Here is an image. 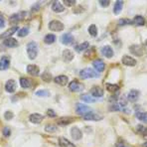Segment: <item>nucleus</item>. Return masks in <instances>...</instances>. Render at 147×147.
<instances>
[{"instance_id": "f257e3e1", "label": "nucleus", "mask_w": 147, "mask_h": 147, "mask_svg": "<svg viewBox=\"0 0 147 147\" xmlns=\"http://www.w3.org/2000/svg\"><path fill=\"white\" fill-rule=\"evenodd\" d=\"M80 77L83 79H94V78H99V73L96 70H92L90 68L84 69L83 71L80 72Z\"/></svg>"}, {"instance_id": "f03ea898", "label": "nucleus", "mask_w": 147, "mask_h": 147, "mask_svg": "<svg viewBox=\"0 0 147 147\" xmlns=\"http://www.w3.org/2000/svg\"><path fill=\"white\" fill-rule=\"evenodd\" d=\"M27 54L28 57L31 60H34L37 57V54H38V46L35 42H30L27 45Z\"/></svg>"}, {"instance_id": "7ed1b4c3", "label": "nucleus", "mask_w": 147, "mask_h": 147, "mask_svg": "<svg viewBox=\"0 0 147 147\" xmlns=\"http://www.w3.org/2000/svg\"><path fill=\"white\" fill-rule=\"evenodd\" d=\"M64 24L62 22H60L59 20H53L49 24V28L52 31H62V30H64Z\"/></svg>"}, {"instance_id": "20e7f679", "label": "nucleus", "mask_w": 147, "mask_h": 147, "mask_svg": "<svg viewBox=\"0 0 147 147\" xmlns=\"http://www.w3.org/2000/svg\"><path fill=\"white\" fill-rule=\"evenodd\" d=\"M90 111H92L90 107H86V105H81V103L77 105L76 112H77L78 114H80V115H86V113H88V112H90Z\"/></svg>"}, {"instance_id": "39448f33", "label": "nucleus", "mask_w": 147, "mask_h": 147, "mask_svg": "<svg viewBox=\"0 0 147 147\" xmlns=\"http://www.w3.org/2000/svg\"><path fill=\"white\" fill-rule=\"evenodd\" d=\"M84 119L85 120H94V121H98V120L102 119V116L99 115L98 113H94V112L90 111L88 113H86V115H84Z\"/></svg>"}, {"instance_id": "423d86ee", "label": "nucleus", "mask_w": 147, "mask_h": 147, "mask_svg": "<svg viewBox=\"0 0 147 147\" xmlns=\"http://www.w3.org/2000/svg\"><path fill=\"white\" fill-rule=\"evenodd\" d=\"M69 88L72 92H82L84 90V86L82 84H80L78 81H73L72 83H70Z\"/></svg>"}, {"instance_id": "0eeeda50", "label": "nucleus", "mask_w": 147, "mask_h": 147, "mask_svg": "<svg viewBox=\"0 0 147 147\" xmlns=\"http://www.w3.org/2000/svg\"><path fill=\"white\" fill-rule=\"evenodd\" d=\"M90 94L94 98H101L103 96V90L100 86H94V88L90 90Z\"/></svg>"}, {"instance_id": "6e6552de", "label": "nucleus", "mask_w": 147, "mask_h": 147, "mask_svg": "<svg viewBox=\"0 0 147 147\" xmlns=\"http://www.w3.org/2000/svg\"><path fill=\"white\" fill-rule=\"evenodd\" d=\"M92 66L94 67V69H96V71L98 73L103 72V70H105V63L101 61V60H94V61L92 62Z\"/></svg>"}, {"instance_id": "1a4fd4ad", "label": "nucleus", "mask_w": 147, "mask_h": 147, "mask_svg": "<svg viewBox=\"0 0 147 147\" xmlns=\"http://www.w3.org/2000/svg\"><path fill=\"white\" fill-rule=\"evenodd\" d=\"M71 136H72L73 139L80 140L83 137V133L80 130V128H78V127H73V128L71 129Z\"/></svg>"}, {"instance_id": "9d476101", "label": "nucleus", "mask_w": 147, "mask_h": 147, "mask_svg": "<svg viewBox=\"0 0 147 147\" xmlns=\"http://www.w3.org/2000/svg\"><path fill=\"white\" fill-rule=\"evenodd\" d=\"M122 64L125 65V66H128V67H133L136 65V61L133 58L129 57V56H123L122 60H121Z\"/></svg>"}, {"instance_id": "9b49d317", "label": "nucleus", "mask_w": 147, "mask_h": 147, "mask_svg": "<svg viewBox=\"0 0 147 147\" xmlns=\"http://www.w3.org/2000/svg\"><path fill=\"white\" fill-rule=\"evenodd\" d=\"M101 54H102L103 56H105V58H111L112 56H113V50L110 46H105L101 48Z\"/></svg>"}, {"instance_id": "f8f14e48", "label": "nucleus", "mask_w": 147, "mask_h": 147, "mask_svg": "<svg viewBox=\"0 0 147 147\" xmlns=\"http://www.w3.org/2000/svg\"><path fill=\"white\" fill-rule=\"evenodd\" d=\"M5 90H6V92H14L15 90H16V82H15L14 80H9V81H7V83H6V85H5Z\"/></svg>"}, {"instance_id": "ddd939ff", "label": "nucleus", "mask_w": 147, "mask_h": 147, "mask_svg": "<svg viewBox=\"0 0 147 147\" xmlns=\"http://www.w3.org/2000/svg\"><path fill=\"white\" fill-rule=\"evenodd\" d=\"M10 66V60L7 57H2L0 59V70L5 71L9 68Z\"/></svg>"}, {"instance_id": "4468645a", "label": "nucleus", "mask_w": 147, "mask_h": 147, "mask_svg": "<svg viewBox=\"0 0 147 147\" xmlns=\"http://www.w3.org/2000/svg\"><path fill=\"white\" fill-rule=\"evenodd\" d=\"M61 42L65 45H70V44H72V43H74V37L71 35L70 33H66L62 36Z\"/></svg>"}, {"instance_id": "2eb2a0df", "label": "nucleus", "mask_w": 147, "mask_h": 147, "mask_svg": "<svg viewBox=\"0 0 147 147\" xmlns=\"http://www.w3.org/2000/svg\"><path fill=\"white\" fill-rule=\"evenodd\" d=\"M139 98V92L136 90H131L127 94V98L129 101H136Z\"/></svg>"}, {"instance_id": "dca6fc26", "label": "nucleus", "mask_w": 147, "mask_h": 147, "mask_svg": "<svg viewBox=\"0 0 147 147\" xmlns=\"http://www.w3.org/2000/svg\"><path fill=\"white\" fill-rule=\"evenodd\" d=\"M27 72L29 75L31 76H38L39 73H40V70H39V68L35 65H29V66L27 67Z\"/></svg>"}, {"instance_id": "f3484780", "label": "nucleus", "mask_w": 147, "mask_h": 147, "mask_svg": "<svg viewBox=\"0 0 147 147\" xmlns=\"http://www.w3.org/2000/svg\"><path fill=\"white\" fill-rule=\"evenodd\" d=\"M29 119L32 123L38 124V123H40L43 119H44V117H43V115H41V114H39V113H33L30 115Z\"/></svg>"}, {"instance_id": "a211bd4d", "label": "nucleus", "mask_w": 147, "mask_h": 147, "mask_svg": "<svg viewBox=\"0 0 147 147\" xmlns=\"http://www.w3.org/2000/svg\"><path fill=\"white\" fill-rule=\"evenodd\" d=\"M59 144L61 147H76L75 144L72 143V141H70V140H68L65 137L59 138Z\"/></svg>"}, {"instance_id": "6ab92c4d", "label": "nucleus", "mask_w": 147, "mask_h": 147, "mask_svg": "<svg viewBox=\"0 0 147 147\" xmlns=\"http://www.w3.org/2000/svg\"><path fill=\"white\" fill-rule=\"evenodd\" d=\"M3 44L5 45L6 47H9V48H14V47H17L18 45V42L17 40H15L14 38H7L4 40Z\"/></svg>"}, {"instance_id": "aec40b11", "label": "nucleus", "mask_w": 147, "mask_h": 147, "mask_svg": "<svg viewBox=\"0 0 147 147\" xmlns=\"http://www.w3.org/2000/svg\"><path fill=\"white\" fill-rule=\"evenodd\" d=\"M130 52L133 53L136 56H142L143 55V48L139 45H135V46H131L130 47Z\"/></svg>"}, {"instance_id": "412c9836", "label": "nucleus", "mask_w": 147, "mask_h": 147, "mask_svg": "<svg viewBox=\"0 0 147 147\" xmlns=\"http://www.w3.org/2000/svg\"><path fill=\"white\" fill-rule=\"evenodd\" d=\"M52 10L56 13L63 12L64 11V6L62 5L60 1H55V2H53V4H52Z\"/></svg>"}, {"instance_id": "4be33fe9", "label": "nucleus", "mask_w": 147, "mask_h": 147, "mask_svg": "<svg viewBox=\"0 0 147 147\" xmlns=\"http://www.w3.org/2000/svg\"><path fill=\"white\" fill-rule=\"evenodd\" d=\"M54 81H55L56 84L60 86H66L68 84V78L66 76H59V77H56Z\"/></svg>"}, {"instance_id": "5701e85b", "label": "nucleus", "mask_w": 147, "mask_h": 147, "mask_svg": "<svg viewBox=\"0 0 147 147\" xmlns=\"http://www.w3.org/2000/svg\"><path fill=\"white\" fill-rule=\"evenodd\" d=\"M17 30H18V27H17V26H15V27H12L11 29H9L8 31H6L5 33L2 34V35L0 36V38H1V39H5V38L7 39V38H10V36L13 35V34H14L15 32L17 31Z\"/></svg>"}, {"instance_id": "b1692460", "label": "nucleus", "mask_w": 147, "mask_h": 147, "mask_svg": "<svg viewBox=\"0 0 147 147\" xmlns=\"http://www.w3.org/2000/svg\"><path fill=\"white\" fill-rule=\"evenodd\" d=\"M63 58H64L65 62H70L74 59V54L71 50H65L63 53Z\"/></svg>"}, {"instance_id": "393cba45", "label": "nucleus", "mask_w": 147, "mask_h": 147, "mask_svg": "<svg viewBox=\"0 0 147 147\" xmlns=\"http://www.w3.org/2000/svg\"><path fill=\"white\" fill-rule=\"evenodd\" d=\"M26 13H17V14H13L11 17H10V21L11 22H19L21 21L23 18H24Z\"/></svg>"}, {"instance_id": "a878e982", "label": "nucleus", "mask_w": 147, "mask_h": 147, "mask_svg": "<svg viewBox=\"0 0 147 147\" xmlns=\"http://www.w3.org/2000/svg\"><path fill=\"white\" fill-rule=\"evenodd\" d=\"M123 7V1H116L115 4H114V8H113V13L115 15L119 14L122 10Z\"/></svg>"}, {"instance_id": "bb28decb", "label": "nucleus", "mask_w": 147, "mask_h": 147, "mask_svg": "<svg viewBox=\"0 0 147 147\" xmlns=\"http://www.w3.org/2000/svg\"><path fill=\"white\" fill-rule=\"evenodd\" d=\"M73 121L72 118L70 117H62L61 119H58V124L59 125H62V126H64V125H68L70 124L71 122Z\"/></svg>"}, {"instance_id": "cd10ccee", "label": "nucleus", "mask_w": 147, "mask_h": 147, "mask_svg": "<svg viewBox=\"0 0 147 147\" xmlns=\"http://www.w3.org/2000/svg\"><path fill=\"white\" fill-rule=\"evenodd\" d=\"M136 117L140 121L147 123V112H137L136 113Z\"/></svg>"}, {"instance_id": "c85d7f7f", "label": "nucleus", "mask_w": 147, "mask_h": 147, "mask_svg": "<svg viewBox=\"0 0 147 147\" xmlns=\"http://www.w3.org/2000/svg\"><path fill=\"white\" fill-rule=\"evenodd\" d=\"M55 41H56V36L53 35V34H48V35L45 36L44 42L46 44H53Z\"/></svg>"}, {"instance_id": "c756f323", "label": "nucleus", "mask_w": 147, "mask_h": 147, "mask_svg": "<svg viewBox=\"0 0 147 147\" xmlns=\"http://www.w3.org/2000/svg\"><path fill=\"white\" fill-rule=\"evenodd\" d=\"M88 46H90V44H88V42H84V43H82V44L76 46L75 49H76V51H77V52H82V51H84V50L88 49Z\"/></svg>"}, {"instance_id": "7c9ffc66", "label": "nucleus", "mask_w": 147, "mask_h": 147, "mask_svg": "<svg viewBox=\"0 0 147 147\" xmlns=\"http://www.w3.org/2000/svg\"><path fill=\"white\" fill-rule=\"evenodd\" d=\"M20 84H21V86L24 88H28L31 86V82H30V80L26 79V78H22V79L20 80Z\"/></svg>"}, {"instance_id": "2f4dec72", "label": "nucleus", "mask_w": 147, "mask_h": 147, "mask_svg": "<svg viewBox=\"0 0 147 147\" xmlns=\"http://www.w3.org/2000/svg\"><path fill=\"white\" fill-rule=\"evenodd\" d=\"M107 88L110 92H116L119 90V86L117 85H111V84H107Z\"/></svg>"}, {"instance_id": "473e14b6", "label": "nucleus", "mask_w": 147, "mask_h": 147, "mask_svg": "<svg viewBox=\"0 0 147 147\" xmlns=\"http://www.w3.org/2000/svg\"><path fill=\"white\" fill-rule=\"evenodd\" d=\"M88 33L90 34L92 37H96L98 36V28L96 25H90L88 28Z\"/></svg>"}, {"instance_id": "72a5a7b5", "label": "nucleus", "mask_w": 147, "mask_h": 147, "mask_svg": "<svg viewBox=\"0 0 147 147\" xmlns=\"http://www.w3.org/2000/svg\"><path fill=\"white\" fill-rule=\"evenodd\" d=\"M134 23L138 26H142L145 24V20L142 16H135L134 17Z\"/></svg>"}, {"instance_id": "f704fd0d", "label": "nucleus", "mask_w": 147, "mask_h": 147, "mask_svg": "<svg viewBox=\"0 0 147 147\" xmlns=\"http://www.w3.org/2000/svg\"><path fill=\"white\" fill-rule=\"evenodd\" d=\"M81 98L83 99L84 101H86V102H94V101H96L94 96L92 98V96H88V94H83V96H81Z\"/></svg>"}, {"instance_id": "c9c22d12", "label": "nucleus", "mask_w": 147, "mask_h": 147, "mask_svg": "<svg viewBox=\"0 0 147 147\" xmlns=\"http://www.w3.org/2000/svg\"><path fill=\"white\" fill-rule=\"evenodd\" d=\"M45 130L47 131V132L49 133H52V132H56V131H58V128L56 125H52V124H49L47 125L46 127H45Z\"/></svg>"}, {"instance_id": "e433bc0d", "label": "nucleus", "mask_w": 147, "mask_h": 147, "mask_svg": "<svg viewBox=\"0 0 147 147\" xmlns=\"http://www.w3.org/2000/svg\"><path fill=\"white\" fill-rule=\"evenodd\" d=\"M42 80L44 82H47V83H49V82H51L52 80V76L51 74L48 73V72H45L44 74L42 75Z\"/></svg>"}, {"instance_id": "4c0bfd02", "label": "nucleus", "mask_w": 147, "mask_h": 147, "mask_svg": "<svg viewBox=\"0 0 147 147\" xmlns=\"http://www.w3.org/2000/svg\"><path fill=\"white\" fill-rule=\"evenodd\" d=\"M28 34H29V30H28V28H22V29L18 31V36L19 37H25V36H27Z\"/></svg>"}, {"instance_id": "58836bf2", "label": "nucleus", "mask_w": 147, "mask_h": 147, "mask_svg": "<svg viewBox=\"0 0 147 147\" xmlns=\"http://www.w3.org/2000/svg\"><path fill=\"white\" fill-rule=\"evenodd\" d=\"M36 94L38 96H49L50 92H48V90H38V92H36Z\"/></svg>"}, {"instance_id": "ea45409f", "label": "nucleus", "mask_w": 147, "mask_h": 147, "mask_svg": "<svg viewBox=\"0 0 147 147\" xmlns=\"http://www.w3.org/2000/svg\"><path fill=\"white\" fill-rule=\"evenodd\" d=\"M130 24H132V22H131V20H129V19H120V20L118 21V25H120V26L130 25Z\"/></svg>"}, {"instance_id": "a19ab883", "label": "nucleus", "mask_w": 147, "mask_h": 147, "mask_svg": "<svg viewBox=\"0 0 147 147\" xmlns=\"http://www.w3.org/2000/svg\"><path fill=\"white\" fill-rule=\"evenodd\" d=\"M138 130H139V132L141 133L142 135L145 136V137H147V127L139 126V128H138Z\"/></svg>"}, {"instance_id": "79ce46f5", "label": "nucleus", "mask_w": 147, "mask_h": 147, "mask_svg": "<svg viewBox=\"0 0 147 147\" xmlns=\"http://www.w3.org/2000/svg\"><path fill=\"white\" fill-rule=\"evenodd\" d=\"M47 115L49 117H56V112L53 109H48L47 110Z\"/></svg>"}, {"instance_id": "37998d69", "label": "nucleus", "mask_w": 147, "mask_h": 147, "mask_svg": "<svg viewBox=\"0 0 147 147\" xmlns=\"http://www.w3.org/2000/svg\"><path fill=\"white\" fill-rule=\"evenodd\" d=\"M4 117H5L6 119H8V120L12 119V117H13V113H12L11 111H6V112H5V114H4Z\"/></svg>"}, {"instance_id": "c03bdc74", "label": "nucleus", "mask_w": 147, "mask_h": 147, "mask_svg": "<svg viewBox=\"0 0 147 147\" xmlns=\"http://www.w3.org/2000/svg\"><path fill=\"white\" fill-rule=\"evenodd\" d=\"M10 133H11V130H10L8 127H4L3 129V135L6 136V137H8V136H10Z\"/></svg>"}, {"instance_id": "a18cd8bd", "label": "nucleus", "mask_w": 147, "mask_h": 147, "mask_svg": "<svg viewBox=\"0 0 147 147\" xmlns=\"http://www.w3.org/2000/svg\"><path fill=\"white\" fill-rule=\"evenodd\" d=\"M4 26H5V19L2 15H0V29L4 28Z\"/></svg>"}, {"instance_id": "49530a36", "label": "nucleus", "mask_w": 147, "mask_h": 147, "mask_svg": "<svg viewBox=\"0 0 147 147\" xmlns=\"http://www.w3.org/2000/svg\"><path fill=\"white\" fill-rule=\"evenodd\" d=\"M76 3V1L75 0H65L64 1V4L65 5H67V6H72V5H74V4Z\"/></svg>"}, {"instance_id": "de8ad7c7", "label": "nucleus", "mask_w": 147, "mask_h": 147, "mask_svg": "<svg viewBox=\"0 0 147 147\" xmlns=\"http://www.w3.org/2000/svg\"><path fill=\"white\" fill-rule=\"evenodd\" d=\"M109 3H110V1H99V4H100L102 7H107V6L109 5Z\"/></svg>"}, {"instance_id": "09e8293b", "label": "nucleus", "mask_w": 147, "mask_h": 147, "mask_svg": "<svg viewBox=\"0 0 147 147\" xmlns=\"http://www.w3.org/2000/svg\"><path fill=\"white\" fill-rule=\"evenodd\" d=\"M116 147H127L125 144H123V143H117L116 144Z\"/></svg>"}, {"instance_id": "8fccbe9b", "label": "nucleus", "mask_w": 147, "mask_h": 147, "mask_svg": "<svg viewBox=\"0 0 147 147\" xmlns=\"http://www.w3.org/2000/svg\"><path fill=\"white\" fill-rule=\"evenodd\" d=\"M143 146H144V147H147V142H145V143L143 144Z\"/></svg>"}, {"instance_id": "3c124183", "label": "nucleus", "mask_w": 147, "mask_h": 147, "mask_svg": "<svg viewBox=\"0 0 147 147\" xmlns=\"http://www.w3.org/2000/svg\"><path fill=\"white\" fill-rule=\"evenodd\" d=\"M145 45H146V46H147V40H146V42H145Z\"/></svg>"}]
</instances>
